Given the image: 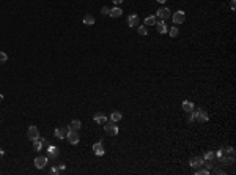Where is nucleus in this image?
<instances>
[{
    "label": "nucleus",
    "mask_w": 236,
    "mask_h": 175,
    "mask_svg": "<svg viewBox=\"0 0 236 175\" xmlns=\"http://www.w3.org/2000/svg\"><path fill=\"white\" fill-rule=\"evenodd\" d=\"M104 131L109 134V136H117V134H118V126H117L115 122L107 120V122L104 123Z\"/></svg>",
    "instance_id": "1"
},
{
    "label": "nucleus",
    "mask_w": 236,
    "mask_h": 175,
    "mask_svg": "<svg viewBox=\"0 0 236 175\" xmlns=\"http://www.w3.org/2000/svg\"><path fill=\"white\" fill-rule=\"evenodd\" d=\"M172 21H173L175 25L184 24V21H186V13L183 10H178L176 13H173V14H172Z\"/></svg>",
    "instance_id": "2"
},
{
    "label": "nucleus",
    "mask_w": 236,
    "mask_h": 175,
    "mask_svg": "<svg viewBox=\"0 0 236 175\" xmlns=\"http://www.w3.org/2000/svg\"><path fill=\"white\" fill-rule=\"evenodd\" d=\"M194 112H195V122H200V123H206L208 120H210V115H208L206 111L203 109H194Z\"/></svg>",
    "instance_id": "3"
},
{
    "label": "nucleus",
    "mask_w": 236,
    "mask_h": 175,
    "mask_svg": "<svg viewBox=\"0 0 236 175\" xmlns=\"http://www.w3.org/2000/svg\"><path fill=\"white\" fill-rule=\"evenodd\" d=\"M66 139H68V142L71 144V145H77L79 140H80V137H79V131H71V129H68Z\"/></svg>",
    "instance_id": "4"
},
{
    "label": "nucleus",
    "mask_w": 236,
    "mask_h": 175,
    "mask_svg": "<svg viewBox=\"0 0 236 175\" xmlns=\"http://www.w3.org/2000/svg\"><path fill=\"white\" fill-rule=\"evenodd\" d=\"M27 137H29L30 140H36L39 137V129L38 126H29V129H27Z\"/></svg>",
    "instance_id": "5"
},
{
    "label": "nucleus",
    "mask_w": 236,
    "mask_h": 175,
    "mask_svg": "<svg viewBox=\"0 0 236 175\" xmlns=\"http://www.w3.org/2000/svg\"><path fill=\"white\" fill-rule=\"evenodd\" d=\"M47 163H49V158H47V156H41V155H39V156L35 158V167H36V169H44Z\"/></svg>",
    "instance_id": "6"
},
{
    "label": "nucleus",
    "mask_w": 236,
    "mask_h": 175,
    "mask_svg": "<svg viewBox=\"0 0 236 175\" xmlns=\"http://www.w3.org/2000/svg\"><path fill=\"white\" fill-rule=\"evenodd\" d=\"M60 156V150L57 149L55 145H47V158H50V159H57Z\"/></svg>",
    "instance_id": "7"
},
{
    "label": "nucleus",
    "mask_w": 236,
    "mask_h": 175,
    "mask_svg": "<svg viewBox=\"0 0 236 175\" xmlns=\"http://www.w3.org/2000/svg\"><path fill=\"white\" fill-rule=\"evenodd\" d=\"M156 16H158L161 21H165V19H169V18L172 16V11H170L169 8H159V10L156 11Z\"/></svg>",
    "instance_id": "8"
},
{
    "label": "nucleus",
    "mask_w": 236,
    "mask_h": 175,
    "mask_svg": "<svg viewBox=\"0 0 236 175\" xmlns=\"http://www.w3.org/2000/svg\"><path fill=\"white\" fill-rule=\"evenodd\" d=\"M203 163H205V159L202 156H195V158H192L189 161V167L192 169H198V167H203Z\"/></svg>",
    "instance_id": "9"
},
{
    "label": "nucleus",
    "mask_w": 236,
    "mask_h": 175,
    "mask_svg": "<svg viewBox=\"0 0 236 175\" xmlns=\"http://www.w3.org/2000/svg\"><path fill=\"white\" fill-rule=\"evenodd\" d=\"M156 30H158V33H161V35H165V33L169 32V27H167V24H165V21L156 22Z\"/></svg>",
    "instance_id": "10"
},
{
    "label": "nucleus",
    "mask_w": 236,
    "mask_h": 175,
    "mask_svg": "<svg viewBox=\"0 0 236 175\" xmlns=\"http://www.w3.org/2000/svg\"><path fill=\"white\" fill-rule=\"evenodd\" d=\"M93 152H94V155H96V156H102V155L106 153L102 142H96V144L93 145Z\"/></svg>",
    "instance_id": "11"
},
{
    "label": "nucleus",
    "mask_w": 236,
    "mask_h": 175,
    "mask_svg": "<svg viewBox=\"0 0 236 175\" xmlns=\"http://www.w3.org/2000/svg\"><path fill=\"white\" fill-rule=\"evenodd\" d=\"M55 137L57 139H66V134H68V128H63V126H60V128H57L55 129Z\"/></svg>",
    "instance_id": "12"
},
{
    "label": "nucleus",
    "mask_w": 236,
    "mask_h": 175,
    "mask_svg": "<svg viewBox=\"0 0 236 175\" xmlns=\"http://www.w3.org/2000/svg\"><path fill=\"white\" fill-rule=\"evenodd\" d=\"M181 107H183V111L186 112V114H190L194 109H195V106H194V103L192 101H183V104H181Z\"/></svg>",
    "instance_id": "13"
},
{
    "label": "nucleus",
    "mask_w": 236,
    "mask_h": 175,
    "mask_svg": "<svg viewBox=\"0 0 236 175\" xmlns=\"http://www.w3.org/2000/svg\"><path fill=\"white\" fill-rule=\"evenodd\" d=\"M121 14H123V10L118 8V6H114L112 10H110V13H109V16H110V18H115V19L121 18Z\"/></svg>",
    "instance_id": "14"
},
{
    "label": "nucleus",
    "mask_w": 236,
    "mask_h": 175,
    "mask_svg": "<svg viewBox=\"0 0 236 175\" xmlns=\"http://www.w3.org/2000/svg\"><path fill=\"white\" fill-rule=\"evenodd\" d=\"M93 118H94V122H96V123H99V125H104V123L107 122V117H106L102 112L94 114V117H93Z\"/></svg>",
    "instance_id": "15"
},
{
    "label": "nucleus",
    "mask_w": 236,
    "mask_h": 175,
    "mask_svg": "<svg viewBox=\"0 0 236 175\" xmlns=\"http://www.w3.org/2000/svg\"><path fill=\"white\" fill-rule=\"evenodd\" d=\"M138 22H140V19H138L137 14H131V16L128 18V25H129V27H137Z\"/></svg>",
    "instance_id": "16"
},
{
    "label": "nucleus",
    "mask_w": 236,
    "mask_h": 175,
    "mask_svg": "<svg viewBox=\"0 0 236 175\" xmlns=\"http://www.w3.org/2000/svg\"><path fill=\"white\" fill-rule=\"evenodd\" d=\"M80 128H82L80 120H73V122L68 125V129H71V131H79Z\"/></svg>",
    "instance_id": "17"
},
{
    "label": "nucleus",
    "mask_w": 236,
    "mask_h": 175,
    "mask_svg": "<svg viewBox=\"0 0 236 175\" xmlns=\"http://www.w3.org/2000/svg\"><path fill=\"white\" fill-rule=\"evenodd\" d=\"M121 118H123V114H121V112H118V111L112 112V114H110V117H109V120H110V122H115V123H118Z\"/></svg>",
    "instance_id": "18"
},
{
    "label": "nucleus",
    "mask_w": 236,
    "mask_h": 175,
    "mask_svg": "<svg viewBox=\"0 0 236 175\" xmlns=\"http://www.w3.org/2000/svg\"><path fill=\"white\" fill-rule=\"evenodd\" d=\"M94 22H96L94 16H91V14H85V16H84V24H85V25H93Z\"/></svg>",
    "instance_id": "19"
},
{
    "label": "nucleus",
    "mask_w": 236,
    "mask_h": 175,
    "mask_svg": "<svg viewBox=\"0 0 236 175\" xmlns=\"http://www.w3.org/2000/svg\"><path fill=\"white\" fill-rule=\"evenodd\" d=\"M203 159L205 161H216V152H206Z\"/></svg>",
    "instance_id": "20"
},
{
    "label": "nucleus",
    "mask_w": 236,
    "mask_h": 175,
    "mask_svg": "<svg viewBox=\"0 0 236 175\" xmlns=\"http://www.w3.org/2000/svg\"><path fill=\"white\" fill-rule=\"evenodd\" d=\"M137 32H138V35L146 36V35H148V29H146V25H137Z\"/></svg>",
    "instance_id": "21"
},
{
    "label": "nucleus",
    "mask_w": 236,
    "mask_h": 175,
    "mask_svg": "<svg viewBox=\"0 0 236 175\" xmlns=\"http://www.w3.org/2000/svg\"><path fill=\"white\" fill-rule=\"evenodd\" d=\"M145 25H156V16H148V18H145Z\"/></svg>",
    "instance_id": "22"
},
{
    "label": "nucleus",
    "mask_w": 236,
    "mask_h": 175,
    "mask_svg": "<svg viewBox=\"0 0 236 175\" xmlns=\"http://www.w3.org/2000/svg\"><path fill=\"white\" fill-rule=\"evenodd\" d=\"M32 142H33V150H35V152H41V149H43V144H41L39 137H38L36 140H32Z\"/></svg>",
    "instance_id": "23"
},
{
    "label": "nucleus",
    "mask_w": 236,
    "mask_h": 175,
    "mask_svg": "<svg viewBox=\"0 0 236 175\" xmlns=\"http://www.w3.org/2000/svg\"><path fill=\"white\" fill-rule=\"evenodd\" d=\"M195 173H197V175H210L211 172H210V170H208L206 167H205V169H203V167H198V169L195 170Z\"/></svg>",
    "instance_id": "24"
},
{
    "label": "nucleus",
    "mask_w": 236,
    "mask_h": 175,
    "mask_svg": "<svg viewBox=\"0 0 236 175\" xmlns=\"http://www.w3.org/2000/svg\"><path fill=\"white\" fill-rule=\"evenodd\" d=\"M169 33H170V36H172V38L178 36V33H179V30H178V27H176V25H173V27H172V29L169 30Z\"/></svg>",
    "instance_id": "25"
},
{
    "label": "nucleus",
    "mask_w": 236,
    "mask_h": 175,
    "mask_svg": "<svg viewBox=\"0 0 236 175\" xmlns=\"http://www.w3.org/2000/svg\"><path fill=\"white\" fill-rule=\"evenodd\" d=\"M6 60H8V55L3 52V51H0V65H3V63H6Z\"/></svg>",
    "instance_id": "26"
},
{
    "label": "nucleus",
    "mask_w": 236,
    "mask_h": 175,
    "mask_svg": "<svg viewBox=\"0 0 236 175\" xmlns=\"http://www.w3.org/2000/svg\"><path fill=\"white\" fill-rule=\"evenodd\" d=\"M109 13H110V8H109V6H102V8H101V14L107 16V14H109Z\"/></svg>",
    "instance_id": "27"
},
{
    "label": "nucleus",
    "mask_w": 236,
    "mask_h": 175,
    "mask_svg": "<svg viewBox=\"0 0 236 175\" xmlns=\"http://www.w3.org/2000/svg\"><path fill=\"white\" fill-rule=\"evenodd\" d=\"M50 173H54V175H57V173H60L58 167H52V169H50Z\"/></svg>",
    "instance_id": "28"
},
{
    "label": "nucleus",
    "mask_w": 236,
    "mask_h": 175,
    "mask_svg": "<svg viewBox=\"0 0 236 175\" xmlns=\"http://www.w3.org/2000/svg\"><path fill=\"white\" fill-rule=\"evenodd\" d=\"M39 140H41V144H43V147H47V145H49L47 139H41V137H39Z\"/></svg>",
    "instance_id": "29"
},
{
    "label": "nucleus",
    "mask_w": 236,
    "mask_h": 175,
    "mask_svg": "<svg viewBox=\"0 0 236 175\" xmlns=\"http://www.w3.org/2000/svg\"><path fill=\"white\" fill-rule=\"evenodd\" d=\"M57 167H58V170H60V172H63V170H65V164H58Z\"/></svg>",
    "instance_id": "30"
},
{
    "label": "nucleus",
    "mask_w": 236,
    "mask_h": 175,
    "mask_svg": "<svg viewBox=\"0 0 236 175\" xmlns=\"http://www.w3.org/2000/svg\"><path fill=\"white\" fill-rule=\"evenodd\" d=\"M230 8H231V11H234V0H231V3H230Z\"/></svg>",
    "instance_id": "31"
},
{
    "label": "nucleus",
    "mask_w": 236,
    "mask_h": 175,
    "mask_svg": "<svg viewBox=\"0 0 236 175\" xmlns=\"http://www.w3.org/2000/svg\"><path fill=\"white\" fill-rule=\"evenodd\" d=\"M114 3H117V5H120V3H123V0H114Z\"/></svg>",
    "instance_id": "32"
},
{
    "label": "nucleus",
    "mask_w": 236,
    "mask_h": 175,
    "mask_svg": "<svg viewBox=\"0 0 236 175\" xmlns=\"http://www.w3.org/2000/svg\"><path fill=\"white\" fill-rule=\"evenodd\" d=\"M156 2H159V3H165L167 0H156Z\"/></svg>",
    "instance_id": "33"
},
{
    "label": "nucleus",
    "mask_w": 236,
    "mask_h": 175,
    "mask_svg": "<svg viewBox=\"0 0 236 175\" xmlns=\"http://www.w3.org/2000/svg\"><path fill=\"white\" fill-rule=\"evenodd\" d=\"M3 153H5V152H3L2 149H0V158H2V156H3Z\"/></svg>",
    "instance_id": "34"
},
{
    "label": "nucleus",
    "mask_w": 236,
    "mask_h": 175,
    "mask_svg": "<svg viewBox=\"0 0 236 175\" xmlns=\"http://www.w3.org/2000/svg\"><path fill=\"white\" fill-rule=\"evenodd\" d=\"M3 100V95H2V93H0V101H2Z\"/></svg>",
    "instance_id": "35"
}]
</instances>
